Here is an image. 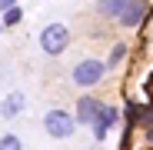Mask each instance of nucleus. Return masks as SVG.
<instances>
[{
    "label": "nucleus",
    "mask_w": 153,
    "mask_h": 150,
    "mask_svg": "<svg viewBox=\"0 0 153 150\" xmlns=\"http://www.w3.org/2000/svg\"><path fill=\"white\" fill-rule=\"evenodd\" d=\"M20 17H23V10H20L17 4L4 10V23H7V27H17V23H20Z\"/></svg>",
    "instance_id": "obj_11"
},
{
    "label": "nucleus",
    "mask_w": 153,
    "mask_h": 150,
    "mask_svg": "<svg viewBox=\"0 0 153 150\" xmlns=\"http://www.w3.org/2000/svg\"><path fill=\"white\" fill-rule=\"evenodd\" d=\"M143 17H146V0H133V4L123 10V17H120L117 23H120V27H126V30H133Z\"/></svg>",
    "instance_id": "obj_7"
},
{
    "label": "nucleus",
    "mask_w": 153,
    "mask_h": 150,
    "mask_svg": "<svg viewBox=\"0 0 153 150\" xmlns=\"http://www.w3.org/2000/svg\"><path fill=\"white\" fill-rule=\"evenodd\" d=\"M7 7H13V0H0V10H7Z\"/></svg>",
    "instance_id": "obj_13"
},
{
    "label": "nucleus",
    "mask_w": 153,
    "mask_h": 150,
    "mask_svg": "<svg viewBox=\"0 0 153 150\" xmlns=\"http://www.w3.org/2000/svg\"><path fill=\"white\" fill-rule=\"evenodd\" d=\"M117 123H120V110H117V107H103V113H100V117L93 120V127H90V130H93V140L103 143Z\"/></svg>",
    "instance_id": "obj_4"
},
{
    "label": "nucleus",
    "mask_w": 153,
    "mask_h": 150,
    "mask_svg": "<svg viewBox=\"0 0 153 150\" xmlns=\"http://www.w3.org/2000/svg\"><path fill=\"white\" fill-rule=\"evenodd\" d=\"M130 4H133V0H100V4H97V13L107 17V20H120L123 10L130 7Z\"/></svg>",
    "instance_id": "obj_8"
},
{
    "label": "nucleus",
    "mask_w": 153,
    "mask_h": 150,
    "mask_svg": "<svg viewBox=\"0 0 153 150\" xmlns=\"http://www.w3.org/2000/svg\"><path fill=\"white\" fill-rule=\"evenodd\" d=\"M23 110H27V97H23L20 90H10V93L4 97V104H0V117H4V120L20 117Z\"/></svg>",
    "instance_id": "obj_6"
},
{
    "label": "nucleus",
    "mask_w": 153,
    "mask_h": 150,
    "mask_svg": "<svg viewBox=\"0 0 153 150\" xmlns=\"http://www.w3.org/2000/svg\"><path fill=\"white\" fill-rule=\"evenodd\" d=\"M107 67L110 63L97 60V57H87V60H80V63L70 70V80H73V87H97L100 80L107 77Z\"/></svg>",
    "instance_id": "obj_2"
},
{
    "label": "nucleus",
    "mask_w": 153,
    "mask_h": 150,
    "mask_svg": "<svg viewBox=\"0 0 153 150\" xmlns=\"http://www.w3.org/2000/svg\"><path fill=\"white\" fill-rule=\"evenodd\" d=\"M146 143H150V147H153V127H150V130H146Z\"/></svg>",
    "instance_id": "obj_14"
},
{
    "label": "nucleus",
    "mask_w": 153,
    "mask_h": 150,
    "mask_svg": "<svg viewBox=\"0 0 153 150\" xmlns=\"http://www.w3.org/2000/svg\"><path fill=\"white\" fill-rule=\"evenodd\" d=\"M123 54H126V40L113 43V50H110V60H107V63H110V67H113V63H120V60H123Z\"/></svg>",
    "instance_id": "obj_12"
},
{
    "label": "nucleus",
    "mask_w": 153,
    "mask_h": 150,
    "mask_svg": "<svg viewBox=\"0 0 153 150\" xmlns=\"http://www.w3.org/2000/svg\"><path fill=\"white\" fill-rule=\"evenodd\" d=\"M130 117H137V123H146V127H153V107H143V110H126Z\"/></svg>",
    "instance_id": "obj_10"
},
{
    "label": "nucleus",
    "mask_w": 153,
    "mask_h": 150,
    "mask_svg": "<svg viewBox=\"0 0 153 150\" xmlns=\"http://www.w3.org/2000/svg\"><path fill=\"white\" fill-rule=\"evenodd\" d=\"M150 90H153V73H150Z\"/></svg>",
    "instance_id": "obj_16"
},
{
    "label": "nucleus",
    "mask_w": 153,
    "mask_h": 150,
    "mask_svg": "<svg viewBox=\"0 0 153 150\" xmlns=\"http://www.w3.org/2000/svg\"><path fill=\"white\" fill-rule=\"evenodd\" d=\"M103 107L107 104H100L97 97H80V100H76V120L87 123V127H93V120L103 113Z\"/></svg>",
    "instance_id": "obj_5"
},
{
    "label": "nucleus",
    "mask_w": 153,
    "mask_h": 150,
    "mask_svg": "<svg viewBox=\"0 0 153 150\" xmlns=\"http://www.w3.org/2000/svg\"><path fill=\"white\" fill-rule=\"evenodd\" d=\"M76 127H80L76 113H67V110H60V107H53V110L43 113V130H47V137H53V140H67V137H73Z\"/></svg>",
    "instance_id": "obj_1"
},
{
    "label": "nucleus",
    "mask_w": 153,
    "mask_h": 150,
    "mask_svg": "<svg viewBox=\"0 0 153 150\" xmlns=\"http://www.w3.org/2000/svg\"><path fill=\"white\" fill-rule=\"evenodd\" d=\"M0 150H23V140L17 134H4L0 137Z\"/></svg>",
    "instance_id": "obj_9"
},
{
    "label": "nucleus",
    "mask_w": 153,
    "mask_h": 150,
    "mask_svg": "<svg viewBox=\"0 0 153 150\" xmlns=\"http://www.w3.org/2000/svg\"><path fill=\"white\" fill-rule=\"evenodd\" d=\"M70 47V30L63 27V23H47V27L40 30V50L50 57L63 54V50Z\"/></svg>",
    "instance_id": "obj_3"
},
{
    "label": "nucleus",
    "mask_w": 153,
    "mask_h": 150,
    "mask_svg": "<svg viewBox=\"0 0 153 150\" xmlns=\"http://www.w3.org/2000/svg\"><path fill=\"white\" fill-rule=\"evenodd\" d=\"M0 30H7V23H4V20H0Z\"/></svg>",
    "instance_id": "obj_15"
}]
</instances>
